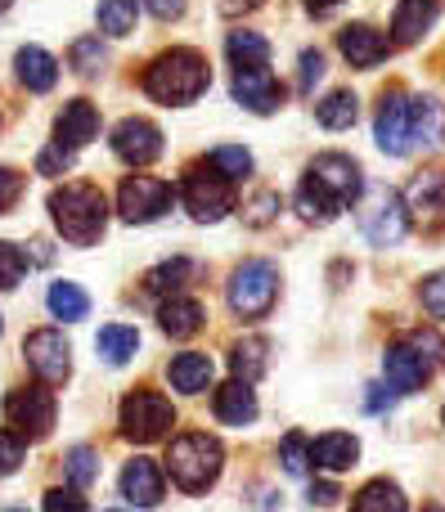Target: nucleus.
Here are the masks:
<instances>
[{
	"label": "nucleus",
	"instance_id": "473e14b6",
	"mask_svg": "<svg viewBox=\"0 0 445 512\" xmlns=\"http://www.w3.org/2000/svg\"><path fill=\"white\" fill-rule=\"evenodd\" d=\"M135 18H140L135 0H99V9H95V23L104 36H131Z\"/></svg>",
	"mask_w": 445,
	"mask_h": 512
},
{
	"label": "nucleus",
	"instance_id": "4d7b16f0",
	"mask_svg": "<svg viewBox=\"0 0 445 512\" xmlns=\"http://www.w3.org/2000/svg\"><path fill=\"white\" fill-rule=\"evenodd\" d=\"M428 512H441V508H428Z\"/></svg>",
	"mask_w": 445,
	"mask_h": 512
},
{
	"label": "nucleus",
	"instance_id": "6e6552de",
	"mask_svg": "<svg viewBox=\"0 0 445 512\" xmlns=\"http://www.w3.org/2000/svg\"><path fill=\"white\" fill-rule=\"evenodd\" d=\"M171 203H176V189L158 176H126L122 189H117V212L131 225L158 221V216L171 212Z\"/></svg>",
	"mask_w": 445,
	"mask_h": 512
},
{
	"label": "nucleus",
	"instance_id": "393cba45",
	"mask_svg": "<svg viewBox=\"0 0 445 512\" xmlns=\"http://www.w3.org/2000/svg\"><path fill=\"white\" fill-rule=\"evenodd\" d=\"M167 378L180 396H198V391H207V382H212V355H203V351L176 355V360L167 364Z\"/></svg>",
	"mask_w": 445,
	"mask_h": 512
},
{
	"label": "nucleus",
	"instance_id": "6e6d98bb",
	"mask_svg": "<svg viewBox=\"0 0 445 512\" xmlns=\"http://www.w3.org/2000/svg\"><path fill=\"white\" fill-rule=\"evenodd\" d=\"M9 5H14V0H0V14H5V9H9Z\"/></svg>",
	"mask_w": 445,
	"mask_h": 512
},
{
	"label": "nucleus",
	"instance_id": "603ef678",
	"mask_svg": "<svg viewBox=\"0 0 445 512\" xmlns=\"http://www.w3.org/2000/svg\"><path fill=\"white\" fill-rule=\"evenodd\" d=\"M387 405H392V391H383V387H369V400H365V409H369V414H383Z\"/></svg>",
	"mask_w": 445,
	"mask_h": 512
},
{
	"label": "nucleus",
	"instance_id": "de8ad7c7",
	"mask_svg": "<svg viewBox=\"0 0 445 512\" xmlns=\"http://www.w3.org/2000/svg\"><path fill=\"white\" fill-rule=\"evenodd\" d=\"M18 194H23V176H18V171H9V167H0V216L18 203Z\"/></svg>",
	"mask_w": 445,
	"mask_h": 512
},
{
	"label": "nucleus",
	"instance_id": "4c0bfd02",
	"mask_svg": "<svg viewBox=\"0 0 445 512\" xmlns=\"http://www.w3.org/2000/svg\"><path fill=\"white\" fill-rule=\"evenodd\" d=\"M68 477H72V486H95L99 481V454L90 450V445H72L68 450Z\"/></svg>",
	"mask_w": 445,
	"mask_h": 512
},
{
	"label": "nucleus",
	"instance_id": "f257e3e1",
	"mask_svg": "<svg viewBox=\"0 0 445 512\" xmlns=\"http://www.w3.org/2000/svg\"><path fill=\"white\" fill-rule=\"evenodd\" d=\"M207 86H212V68H207V59L198 50H189V45L162 50L158 59L144 68V95L167 104V108L194 104Z\"/></svg>",
	"mask_w": 445,
	"mask_h": 512
},
{
	"label": "nucleus",
	"instance_id": "c03bdc74",
	"mask_svg": "<svg viewBox=\"0 0 445 512\" xmlns=\"http://www.w3.org/2000/svg\"><path fill=\"white\" fill-rule=\"evenodd\" d=\"M419 297H423V310H428V315L445 319V270H437V274H428V279H423Z\"/></svg>",
	"mask_w": 445,
	"mask_h": 512
},
{
	"label": "nucleus",
	"instance_id": "052dcab7",
	"mask_svg": "<svg viewBox=\"0 0 445 512\" xmlns=\"http://www.w3.org/2000/svg\"><path fill=\"white\" fill-rule=\"evenodd\" d=\"M113 512H122V508H113Z\"/></svg>",
	"mask_w": 445,
	"mask_h": 512
},
{
	"label": "nucleus",
	"instance_id": "13d9d810",
	"mask_svg": "<svg viewBox=\"0 0 445 512\" xmlns=\"http://www.w3.org/2000/svg\"><path fill=\"white\" fill-rule=\"evenodd\" d=\"M0 333H5V324H0Z\"/></svg>",
	"mask_w": 445,
	"mask_h": 512
},
{
	"label": "nucleus",
	"instance_id": "58836bf2",
	"mask_svg": "<svg viewBox=\"0 0 445 512\" xmlns=\"http://www.w3.org/2000/svg\"><path fill=\"white\" fill-rule=\"evenodd\" d=\"M279 212H284V198H279L275 189H261V194L252 198V203H243V221H248V225H257V230H261V225H270V221H275Z\"/></svg>",
	"mask_w": 445,
	"mask_h": 512
},
{
	"label": "nucleus",
	"instance_id": "a211bd4d",
	"mask_svg": "<svg viewBox=\"0 0 445 512\" xmlns=\"http://www.w3.org/2000/svg\"><path fill=\"white\" fill-rule=\"evenodd\" d=\"M405 212H414L428 230L445 225V171H419V176H414Z\"/></svg>",
	"mask_w": 445,
	"mask_h": 512
},
{
	"label": "nucleus",
	"instance_id": "9d476101",
	"mask_svg": "<svg viewBox=\"0 0 445 512\" xmlns=\"http://www.w3.org/2000/svg\"><path fill=\"white\" fill-rule=\"evenodd\" d=\"M306 176L333 198V203H356L360 189H365V176H360V162L347 158V153H320V158L306 167Z\"/></svg>",
	"mask_w": 445,
	"mask_h": 512
},
{
	"label": "nucleus",
	"instance_id": "49530a36",
	"mask_svg": "<svg viewBox=\"0 0 445 512\" xmlns=\"http://www.w3.org/2000/svg\"><path fill=\"white\" fill-rule=\"evenodd\" d=\"M320 77H324V54L320 50H306L302 54V77H297V90H302V95H311Z\"/></svg>",
	"mask_w": 445,
	"mask_h": 512
},
{
	"label": "nucleus",
	"instance_id": "09e8293b",
	"mask_svg": "<svg viewBox=\"0 0 445 512\" xmlns=\"http://www.w3.org/2000/svg\"><path fill=\"white\" fill-rule=\"evenodd\" d=\"M45 512H90V508H86V499L72 495V490H50V495H45Z\"/></svg>",
	"mask_w": 445,
	"mask_h": 512
},
{
	"label": "nucleus",
	"instance_id": "c756f323",
	"mask_svg": "<svg viewBox=\"0 0 445 512\" xmlns=\"http://www.w3.org/2000/svg\"><path fill=\"white\" fill-rule=\"evenodd\" d=\"M95 351L104 355L108 364H126L135 351H140V333H135L131 324H108V328H99Z\"/></svg>",
	"mask_w": 445,
	"mask_h": 512
},
{
	"label": "nucleus",
	"instance_id": "7ed1b4c3",
	"mask_svg": "<svg viewBox=\"0 0 445 512\" xmlns=\"http://www.w3.org/2000/svg\"><path fill=\"white\" fill-rule=\"evenodd\" d=\"M221 463H225L221 441H216V436H207V432L176 436V441H171V450H167V472H171V481H176L185 495H203L207 486H216Z\"/></svg>",
	"mask_w": 445,
	"mask_h": 512
},
{
	"label": "nucleus",
	"instance_id": "2eb2a0df",
	"mask_svg": "<svg viewBox=\"0 0 445 512\" xmlns=\"http://www.w3.org/2000/svg\"><path fill=\"white\" fill-rule=\"evenodd\" d=\"M432 364L423 360L419 351H414L410 342H392L387 346V355H383V378H387V387L396 391V396H410V391H423V382L432 378Z\"/></svg>",
	"mask_w": 445,
	"mask_h": 512
},
{
	"label": "nucleus",
	"instance_id": "2f4dec72",
	"mask_svg": "<svg viewBox=\"0 0 445 512\" xmlns=\"http://www.w3.org/2000/svg\"><path fill=\"white\" fill-rule=\"evenodd\" d=\"M351 512H405V495L396 481H369V486L351 499Z\"/></svg>",
	"mask_w": 445,
	"mask_h": 512
},
{
	"label": "nucleus",
	"instance_id": "0eeeda50",
	"mask_svg": "<svg viewBox=\"0 0 445 512\" xmlns=\"http://www.w3.org/2000/svg\"><path fill=\"white\" fill-rule=\"evenodd\" d=\"M279 297V270L270 261H243L230 279V310L243 319H261L270 315Z\"/></svg>",
	"mask_w": 445,
	"mask_h": 512
},
{
	"label": "nucleus",
	"instance_id": "79ce46f5",
	"mask_svg": "<svg viewBox=\"0 0 445 512\" xmlns=\"http://www.w3.org/2000/svg\"><path fill=\"white\" fill-rule=\"evenodd\" d=\"M27 270V256L14 248V243H0V292L18 288V279H23Z\"/></svg>",
	"mask_w": 445,
	"mask_h": 512
},
{
	"label": "nucleus",
	"instance_id": "ea45409f",
	"mask_svg": "<svg viewBox=\"0 0 445 512\" xmlns=\"http://www.w3.org/2000/svg\"><path fill=\"white\" fill-rule=\"evenodd\" d=\"M306 468H311V445H306L302 432L284 436V472L288 477H306Z\"/></svg>",
	"mask_w": 445,
	"mask_h": 512
},
{
	"label": "nucleus",
	"instance_id": "ddd939ff",
	"mask_svg": "<svg viewBox=\"0 0 445 512\" xmlns=\"http://www.w3.org/2000/svg\"><path fill=\"white\" fill-rule=\"evenodd\" d=\"M23 355H27V369H32L41 382H63L72 369V360H68L72 351H68L59 328H36V333L23 342Z\"/></svg>",
	"mask_w": 445,
	"mask_h": 512
},
{
	"label": "nucleus",
	"instance_id": "7c9ffc66",
	"mask_svg": "<svg viewBox=\"0 0 445 512\" xmlns=\"http://www.w3.org/2000/svg\"><path fill=\"white\" fill-rule=\"evenodd\" d=\"M338 212H342V203H333V198L324 194L311 176H306L302 189H297V216H302V221H311V225H329Z\"/></svg>",
	"mask_w": 445,
	"mask_h": 512
},
{
	"label": "nucleus",
	"instance_id": "a878e982",
	"mask_svg": "<svg viewBox=\"0 0 445 512\" xmlns=\"http://www.w3.org/2000/svg\"><path fill=\"white\" fill-rule=\"evenodd\" d=\"M203 319H207V310L198 306L194 297H171V301H162V310H158V324L167 337H194L198 328H203Z\"/></svg>",
	"mask_w": 445,
	"mask_h": 512
},
{
	"label": "nucleus",
	"instance_id": "4468645a",
	"mask_svg": "<svg viewBox=\"0 0 445 512\" xmlns=\"http://www.w3.org/2000/svg\"><path fill=\"white\" fill-rule=\"evenodd\" d=\"M230 90H234V99L257 117L275 113V108L284 104V86H279V77L270 68H234Z\"/></svg>",
	"mask_w": 445,
	"mask_h": 512
},
{
	"label": "nucleus",
	"instance_id": "423d86ee",
	"mask_svg": "<svg viewBox=\"0 0 445 512\" xmlns=\"http://www.w3.org/2000/svg\"><path fill=\"white\" fill-rule=\"evenodd\" d=\"M117 423H122V436H131L135 445H153V441H162V436L171 432L176 409H171V400L162 396V391L140 387V391H131V396L122 400Z\"/></svg>",
	"mask_w": 445,
	"mask_h": 512
},
{
	"label": "nucleus",
	"instance_id": "c9c22d12",
	"mask_svg": "<svg viewBox=\"0 0 445 512\" xmlns=\"http://www.w3.org/2000/svg\"><path fill=\"white\" fill-rule=\"evenodd\" d=\"M207 162H212L221 176H230V180H243L252 171V153L239 149V144H216V149L207 153Z\"/></svg>",
	"mask_w": 445,
	"mask_h": 512
},
{
	"label": "nucleus",
	"instance_id": "bb28decb",
	"mask_svg": "<svg viewBox=\"0 0 445 512\" xmlns=\"http://www.w3.org/2000/svg\"><path fill=\"white\" fill-rule=\"evenodd\" d=\"M360 117V99L351 95V90H333V95H324L320 104H315V122L324 126V131H351Z\"/></svg>",
	"mask_w": 445,
	"mask_h": 512
},
{
	"label": "nucleus",
	"instance_id": "8fccbe9b",
	"mask_svg": "<svg viewBox=\"0 0 445 512\" xmlns=\"http://www.w3.org/2000/svg\"><path fill=\"white\" fill-rule=\"evenodd\" d=\"M144 5H149V14L158 18V23H176V18H185L189 0H144Z\"/></svg>",
	"mask_w": 445,
	"mask_h": 512
},
{
	"label": "nucleus",
	"instance_id": "a19ab883",
	"mask_svg": "<svg viewBox=\"0 0 445 512\" xmlns=\"http://www.w3.org/2000/svg\"><path fill=\"white\" fill-rule=\"evenodd\" d=\"M405 342H410L414 351L432 364V369H441V364H445V342L432 333V328H414V333H405Z\"/></svg>",
	"mask_w": 445,
	"mask_h": 512
},
{
	"label": "nucleus",
	"instance_id": "412c9836",
	"mask_svg": "<svg viewBox=\"0 0 445 512\" xmlns=\"http://www.w3.org/2000/svg\"><path fill=\"white\" fill-rule=\"evenodd\" d=\"M14 68H18V81H23L32 95H45V90L59 86V59H54L50 50H41V45H23V50L14 54Z\"/></svg>",
	"mask_w": 445,
	"mask_h": 512
},
{
	"label": "nucleus",
	"instance_id": "37998d69",
	"mask_svg": "<svg viewBox=\"0 0 445 512\" xmlns=\"http://www.w3.org/2000/svg\"><path fill=\"white\" fill-rule=\"evenodd\" d=\"M68 167H72V149H63V144H50V149L36 153V176H63Z\"/></svg>",
	"mask_w": 445,
	"mask_h": 512
},
{
	"label": "nucleus",
	"instance_id": "39448f33",
	"mask_svg": "<svg viewBox=\"0 0 445 512\" xmlns=\"http://www.w3.org/2000/svg\"><path fill=\"white\" fill-rule=\"evenodd\" d=\"M356 221H360V234H365L374 248H396L410 230V212H405V198L387 185H374L365 189L356 207Z\"/></svg>",
	"mask_w": 445,
	"mask_h": 512
},
{
	"label": "nucleus",
	"instance_id": "3c124183",
	"mask_svg": "<svg viewBox=\"0 0 445 512\" xmlns=\"http://www.w3.org/2000/svg\"><path fill=\"white\" fill-rule=\"evenodd\" d=\"M311 499H315L320 508H329V504H338V499H342V490L333 486V481H315V486H311Z\"/></svg>",
	"mask_w": 445,
	"mask_h": 512
},
{
	"label": "nucleus",
	"instance_id": "c85d7f7f",
	"mask_svg": "<svg viewBox=\"0 0 445 512\" xmlns=\"http://www.w3.org/2000/svg\"><path fill=\"white\" fill-rule=\"evenodd\" d=\"M45 306H50L54 319H63V324H72V319H86L90 315V297L77 288V283H50V292H45Z\"/></svg>",
	"mask_w": 445,
	"mask_h": 512
},
{
	"label": "nucleus",
	"instance_id": "bf43d9fd",
	"mask_svg": "<svg viewBox=\"0 0 445 512\" xmlns=\"http://www.w3.org/2000/svg\"><path fill=\"white\" fill-rule=\"evenodd\" d=\"M9 512H18V508H9Z\"/></svg>",
	"mask_w": 445,
	"mask_h": 512
},
{
	"label": "nucleus",
	"instance_id": "5fc2aeb1",
	"mask_svg": "<svg viewBox=\"0 0 445 512\" xmlns=\"http://www.w3.org/2000/svg\"><path fill=\"white\" fill-rule=\"evenodd\" d=\"M306 5H311L315 14H324V9H333V5H338V0H306Z\"/></svg>",
	"mask_w": 445,
	"mask_h": 512
},
{
	"label": "nucleus",
	"instance_id": "9b49d317",
	"mask_svg": "<svg viewBox=\"0 0 445 512\" xmlns=\"http://www.w3.org/2000/svg\"><path fill=\"white\" fill-rule=\"evenodd\" d=\"M162 131L149 122V117H126V122L113 126V153L126 162V167H149V162L162 158Z\"/></svg>",
	"mask_w": 445,
	"mask_h": 512
},
{
	"label": "nucleus",
	"instance_id": "e433bc0d",
	"mask_svg": "<svg viewBox=\"0 0 445 512\" xmlns=\"http://www.w3.org/2000/svg\"><path fill=\"white\" fill-rule=\"evenodd\" d=\"M68 63H72L77 77H95L99 63H104V45H99V36H81V41H72Z\"/></svg>",
	"mask_w": 445,
	"mask_h": 512
},
{
	"label": "nucleus",
	"instance_id": "b1692460",
	"mask_svg": "<svg viewBox=\"0 0 445 512\" xmlns=\"http://www.w3.org/2000/svg\"><path fill=\"white\" fill-rule=\"evenodd\" d=\"M356 459H360V441L347 432H324L320 441H311V463L324 472H347L356 468Z\"/></svg>",
	"mask_w": 445,
	"mask_h": 512
},
{
	"label": "nucleus",
	"instance_id": "aec40b11",
	"mask_svg": "<svg viewBox=\"0 0 445 512\" xmlns=\"http://www.w3.org/2000/svg\"><path fill=\"white\" fill-rule=\"evenodd\" d=\"M410 144L414 149H441L445 144V104L432 95L410 99Z\"/></svg>",
	"mask_w": 445,
	"mask_h": 512
},
{
	"label": "nucleus",
	"instance_id": "f704fd0d",
	"mask_svg": "<svg viewBox=\"0 0 445 512\" xmlns=\"http://www.w3.org/2000/svg\"><path fill=\"white\" fill-rule=\"evenodd\" d=\"M189 279H194V261H189V256H176V261H162L158 270L144 274V288L158 292V297H162V292H171V297H176Z\"/></svg>",
	"mask_w": 445,
	"mask_h": 512
},
{
	"label": "nucleus",
	"instance_id": "20e7f679",
	"mask_svg": "<svg viewBox=\"0 0 445 512\" xmlns=\"http://www.w3.org/2000/svg\"><path fill=\"white\" fill-rule=\"evenodd\" d=\"M180 203H185V212L194 216V221L212 225L234 212V180L221 176L212 162H198V167H189L185 180H180Z\"/></svg>",
	"mask_w": 445,
	"mask_h": 512
},
{
	"label": "nucleus",
	"instance_id": "6ab92c4d",
	"mask_svg": "<svg viewBox=\"0 0 445 512\" xmlns=\"http://www.w3.org/2000/svg\"><path fill=\"white\" fill-rule=\"evenodd\" d=\"M441 18V0H401V9H396L392 18V36L387 41L392 45H419L423 36L432 32V23Z\"/></svg>",
	"mask_w": 445,
	"mask_h": 512
},
{
	"label": "nucleus",
	"instance_id": "f3484780",
	"mask_svg": "<svg viewBox=\"0 0 445 512\" xmlns=\"http://www.w3.org/2000/svg\"><path fill=\"white\" fill-rule=\"evenodd\" d=\"M338 50L347 54L351 68H378V63L392 54V41H387L378 27H369V23H351V27H342L338 32Z\"/></svg>",
	"mask_w": 445,
	"mask_h": 512
},
{
	"label": "nucleus",
	"instance_id": "72a5a7b5",
	"mask_svg": "<svg viewBox=\"0 0 445 512\" xmlns=\"http://www.w3.org/2000/svg\"><path fill=\"white\" fill-rule=\"evenodd\" d=\"M230 369H234V378L252 387V382L266 373V342H261V337H243V342H234Z\"/></svg>",
	"mask_w": 445,
	"mask_h": 512
},
{
	"label": "nucleus",
	"instance_id": "1a4fd4ad",
	"mask_svg": "<svg viewBox=\"0 0 445 512\" xmlns=\"http://www.w3.org/2000/svg\"><path fill=\"white\" fill-rule=\"evenodd\" d=\"M5 418L23 441H45L54 427V396L45 387H18L5 400Z\"/></svg>",
	"mask_w": 445,
	"mask_h": 512
},
{
	"label": "nucleus",
	"instance_id": "4be33fe9",
	"mask_svg": "<svg viewBox=\"0 0 445 512\" xmlns=\"http://www.w3.org/2000/svg\"><path fill=\"white\" fill-rule=\"evenodd\" d=\"M122 495L140 508H158L162 504V472L153 459H131L122 468Z\"/></svg>",
	"mask_w": 445,
	"mask_h": 512
},
{
	"label": "nucleus",
	"instance_id": "cd10ccee",
	"mask_svg": "<svg viewBox=\"0 0 445 512\" xmlns=\"http://www.w3.org/2000/svg\"><path fill=\"white\" fill-rule=\"evenodd\" d=\"M225 54L234 68H266L270 63V41L261 32H230L225 36Z\"/></svg>",
	"mask_w": 445,
	"mask_h": 512
},
{
	"label": "nucleus",
	"instance_id": "864d4df0",
	"mask_svg": "<svg viewBox=\"0 0 445 512\" xmlns=\"http://www.w3.org/2000/svg\"><path fill=\"white\" fill-rule=\"evenodd\" d=\"M261 0H221V14H248V9H257Z\"/></svg>",
	"mask_w": 445,
	"mask_h": 512
},
{
	"label": "nucleus",
	"instance_id": "dca6fc26",
	"mask_svg": "<svg viewBox=\"0 0 445 512\" xmlns=\"http://www.w3.org/2000/svg\"><path fill=\"white\" fill-rule=\"evenodd\" d=\"M95 135H99V108L90 104V99H68L63 113L54 117V144L77 153L81 144H90Z\"/></svg>",
	"mask_w": 445,
	"mask_h": 512
},
{
	"label": "nucleus",
	"instance_id": "f8f14e48",
	"mask_svg": "<svg viewBox=\"0 0 445 512\" xmlns=\"http://www.w3.org/2000/svg\"><path fill=\"white\" fill-rule=\"evenodd\" d=\"M374 140L383 153L392 158H405L414 149L410 144V95L405 90H387L383 104H378V117H374Z\"/></svg>",
	"mask_w": 445,
	"mask_h": 512
},
{
	"label": "nucleus",
	"instance_id": "a18cd8bd",
	"mask_svg": "<svg viewBox=\"0 0 445 512\" xmlns=\"http://www.w3.org/2000/svg\"><path fill=\"white\" fill-rule=\"evenodd\" d=\"M27 445L18 432H0V477H9V472H18V463H23Z\"/></svg>",
	"mask_w": 445,
	"mask_h": 512
},
{
	"label": "nucleus",
	"instance_id": "5701e85b",
	"mask_svg": "<svg viewBox=\"0 0 445 512\" xmlns=\"http://www.w3.org/2000/svg\"><path fill=\"white\" fill-rule=\"evenodd\" d=\"M212 414L221 418L225 427H248L252 418H257V396H252V387L248 382H225L221 391H216V400H212Z\"/></svg>",
	"mask_w": 445,
	"mask_h": 512
},
{
	"label": "nucleus",
	"instance_id": "f03ea898",
	"mask_svg": "<svg viewBox=\"0 0 445 512\" xmlns=\"http://www.w3.org/2000/svg\"><path fill=\"white\" fill-rule=\"evenodd\" d=\"M50 216H54V230H59L72 248H90L108 225V198H104V189L72 180V185L50 194Z\"/></svg>",
	"mask_w": 445,
	"mask_h": 512
}]
</instances>
